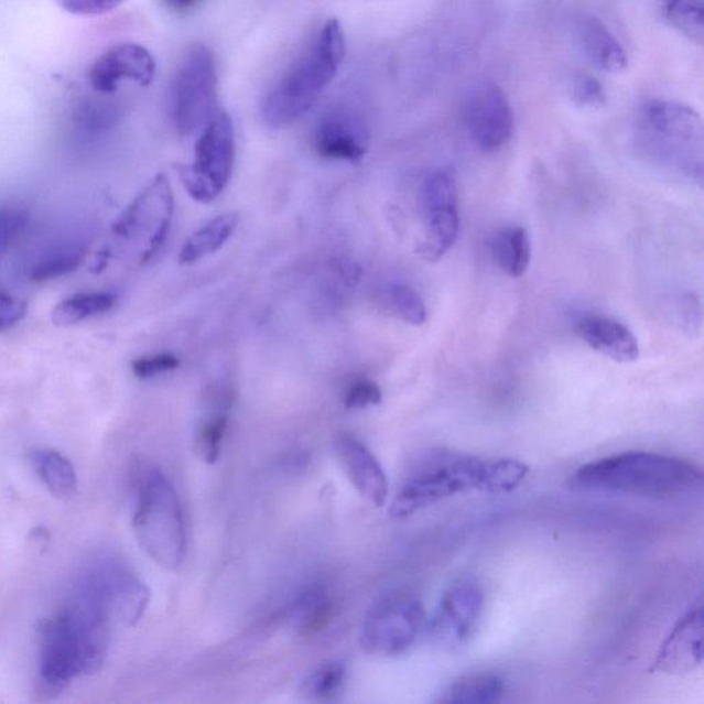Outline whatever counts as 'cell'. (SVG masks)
I'll use <instances>...</instances> for the list:
<instances>
[{
	"instance_id": "6da1fadb",
	"label": "cell",
	"mask_w": 704,
	"mask_h": 704,
	"mask_svg": "<svg viewBox=\"0 0 704 704\" xmlns=\"http://www.w3.org/2000/svg\"><path fill=\"white\" fill-rule=\"evenodd\" d=\"M528 465L512 458H481L445 448L423 454L404 475L391 517L404 519L458 495H507L528 478Z\"/></svg>"
},
{
	"instance_id": "7a4b0ae2",
	"label": "cell",
	"mask_w": 704,
	"mask_h": 704,
	"mask_svg": "<svg viewBox=\"0 0 704 704\" xmlns=\"http://www.w3.org/2000/svg\"><path fill=\"white\" fill-rule=\"evenodd\" d=\"M703 473L690 459L651 452H625L582 465L570 479L576 491L673 498L700 489Z\"/></svg>"
},
{
	"instance_id": "3957f363",
	"label": "cell",
	"mask_w": 704,
	"mask_h": 704,
	"mask_svg": "<svg viewBox=\"0 0 704 704\" xmlns=\"http://www.w3.org/2000/svg\"><path fill=\"white\" fill-rule=\"evenodd\" d=\"M635 143L653 167L703 185L704 129L694 108L669 99L642 104L635 119Z\"/></svg>"
},
{
	"instance_id": "277c9868",
	"label": "cell",
	"mask_w": 704,
	"mask_h": 704,
	"mask_svg": "<svg viewBox=\"0 0 704 704\" xmlns=\"http://www.w3.org/2000/svg\"><path fill=\"white\" fill-rule=\"evenodd\" d=\"M346 55V36L337 20L321 28L318 36L301 58L277 83L263 104V119L270 129L296 123L310 112L334 82Z\"/></svg>"
},
{
	"instance_id": "5b68a950",
	"label": "cell",
	"mask_w": 704,
	"mask_h": 704,
	"mask_svg": "<svg viewBox=\"0 0 704 704\" xmlns=\"http://www.w3.org/2000/svg\"><path fill=\"white\" fill-rule=\"evenodd\" d=\"M132 486L137 502L132 528L148 556L169 571L181 567L186 553V529L173 484L156 465L136 464Z\"/></svg>"
},
{
	"instance_id": "8992f818",
	"label": "cell",
	"mask_w": 704,
	"mask_h": 704,
	"mask_svg": "<svg viewBox=\"0 0 704 704\" xmlns=\"http://www.w3.org/2000/svg\"><path fill=\"white\" fill-rule=\"evenodd\" d=\"M216 87L214 54L207 46L196 44L183 58L170 90L171 119L181 136L203 131L214 118Z\"/></svg>"
},
{
	"instance_id": "52a82bcc",
	"label": "cell",
	"mask_w": 704,
	"mask_h": 704,
	"mask_svg": "<svg viewBox=\"0 0 704 704\" xmlns=\"http://www.w3.org/2000/svg\"><path fill=\"white\" fill-rule=\"evenodd\" d=\"M236 160L232 120L219 112L204 127L196 143L194 162L177 171L182 185L198 203H213L229 183Z\"/></svg>"
},
{
	"instance_id": "ba28073f",
	"label": "cell",
	"mask_w": 704,
	"mask_h": 704,
	"mask_svg": "<svg viewBox=\"0 0 704 704\" xmlns=\"http://www.w3.org/2000/svg\"><path fill=\"white\" fill-rule=\"evenodd\" d=\"M424 625L425 611L420 598L410 592H392L366 614L360 647L375 657L401 656L419 639Z\"/></svg>"
},
{
	"instance_id": "9c48e42d",
	"label": "cell",
	"mask_w": 704,
	"mask_h": 704,
	"mask_svg": "<svg viewBox=\"0 0 704 704\" xmlns=\"http://www.w3.org/2000/svg\"><path fill=\"white\" fill-rule=\"evenodd\" d=\"M173 215V188L167 176L160 174L116 221L112 235L123 243L141 246V262H148L163 247Z\"/></svg>"
},
{
	"instance_id": "30bf717a",
	"label": "cell",
	"mask_w": 704,
	"mask_h": 704,
	"mask_svg": "<svg viewBox=\"0 0 704 704\" xmlns=\"http://www.w3.org/2000/svg\"><path fill=\"white\" fill-rule=\"evenodd\" d=\"M425 235L419 253L429 262H440L456 246L462 229L456 176L448 170H436L425 177L421 188Z\"/></svg>"
},
{
	"instance_id": "8fae6325",
	"label": "cell",
	"mask_w": 704,
	"mask_h": 704,
	"mask_svg": "<svg viewBox=\"0 0 704 704\" xmlns=\"http://www.w3.org/2000/svg\"><path fill=\"white\" fill-rule=\"evenodd\" d=\"M80 674L83 673L79 637L63 609L54 618L43 622L41 628L36 700H54Z\"/></svg>"
},
{
	"instance_id": "7c38bea8",
	"label": "cell",
	"mask_w": 704,
	"mask_h": 704,
	"mask_svg": "<svg viewBox=\"0 0 704 704\" xmlns=\"http://www.w3.org/2000/svg\"><path fill=\"white\" fill-rule=\"evenodd\" d=\"M484 608L485 595L478 582L469 578L454 581L443 592L431 619L432 639L445 650H459L473 640Z\"/></svg>"
},
{
	"instance_id": "4fadbf2b",
	"label": "cell",
	"mask_w": 704,
	"mask_h": 704,
	"mask_svg": "<svg viewBox=\"0 0 704 704\" xmlns=\"http://www.w3.org/2000/svg\"><path fill=\"white\" fill-rule=\"evenodd\" d=\"M464 120L475 145L485 153L501 151L513 136L512 105L506 91L495 83H481L469 93Z\"/></svg>"
},
{
	"instance_id": "5bb4252c",
	"label": "cell",
	"mask_w": 704,
	"mask_h": 704,
	"mask_svg": "<svg viewBox=\"0 0 704 704\" xmlns=\"http://www.w3.org/2000/svg\"><path fill=\"white\" fill-rule=\"evenodd\" d=\"M156 61L149 50L137 43H120L99 55L88 72V82L94 91L110 96L123 82L151 86L156 79Z\"/></svg>"
},
{
	"instance_id": "9a60e30c",
	"label": "cell",
	"mask_w": 704,
	"mask_h": 704,
	"mask_svg": "<svg viewBox=\"0 0 704 704\" xmlns=\"http://www.w3.org/2000/svg\"><path fill=\"white\" fill-rule=\"evenodd\" d=\"M313 138L315 152L335 162L359 164L368 152V127L357 112L345 107L324 113Z\"/></svg>"
},
{
	"instance_id": "2e32d148",
	"label": "cell",
	"mask_w": 704,
	"mask_h": 704,
	"mask_svg": "<svg viewBox=\"0 0 704 704\" xmlns=\"http://www.w3.org/2000/svg\"><path fill=\"white\" fill-rule=\"evenodd\" d=\"M703 662V606L697 602L686 609L670 630L651 667V673L684 675Z\"/></svg>"
},
{
	"instance_id": "e0dca14e",
	"label": "cell",
	"mask_w": 704,
	"mask_h": 704,
	"mask_svg": "<svg viewBox=\"0 0 704 704\" xmlns=\"http://www.w3.org/2000/svg\"><path fill=\"white\" fill-rule=\"evenodd\" d=\"M334 451L347 478L366 501L377 508L385 507L390 487L379 459L351 434L336 436Z\"/></svg>"
},
{
	"instance_id": "ac0fdd59",
	"label": "cell",
	"mask_w": 704,
	"mask_h": 704,
	"mask_svg": "<svg viewBox=\"0 0 704 704\" xmlns=\"http://www.w3.org/2000/svg\"><path fill=\"white\" fill-rule=\"evenodd\" d=\"M575 334L587 346L618 364L636 362L640 345L628 326L607 317H587L575 326Z\"/></svg>"
},
{
	"instance_id": "d6986e66",
	"label": "cell",
	"mask_w": 704,
	"mask_h": 704,
	"mask_svg": "<svg viewBox=\"0 0 704 704\" xmlns=\"http://www.w3.org/2000/svg\"><path fill=\"white\" fill-rule=\"evenodd\" d=\"M102 573L110 617L129 626L140 622L149 603L148 587L123 567H110Z\"/></svg>"
},
{
	"instance_id": "ffe728a7",
	"label": "cell",
	"mask_w": 704,
	"mask_h": 704,
	"mask_svg": "<svg viewBox=\"0 0 704 704\" xmlns=\"http://www.w3.org/2000/svg\"><path fill=\"white\" fill-rule=\"evenodd\" d=\"M578 36L586 57L602 71L618 75L628 68L629 58L622 44L597 17L584 15L578 21Z\"/></svg>"
},
{
	"instance_id": "44dd1931",
	"label": "cell",
	"mask_w": 704,
	"mask_h": 704,
	"mask_svg": "<svg viewBox=\"0 0 704 704\" xmlns=\"http://www.w3.org/2000/svg\"><path fill=\"white\" fill-rule=\"evenodd\" d=\"M238 220H240V216L237 213L221 214L205 224L202 229L193 232L183 243L180 263L193 264L218 252L236 231Z\"/></svg>"
},
{
	"instance_id": "7402d4cb",
	"label": "cell",
	"mask_w": 704,
	"mask_h": 704,
	"mask_svg": "<svg viewBox=\"0 0 704 704\" xmlns=\"http://www.w3.org/2000/svg\"><path fill=\"white\" fill-rule=\"evenodd\" d=\"M506 681L496 673L465 674L447 686L437 703H497L506 695Z\"/></svg>"
},
{
	"instance_id": "603a6c76",
	"label": "cell",
	"mask_w": 704,
	"mask_h": 704,
	"mask_svg": "<svg viewBox=\"0 0 704 704\" xmlns=\"http://www.w3.org/2000/svg\"><path fill=\"white\" fill-rule=\"evenodd\" d=\"M492 253L503 273L520 279L530 268L531 240L528 230L513 226L503 229L492 241Z\"/></svg>"
},
{
	"instance_id": "cb8c5ba5",
	"label": "cell",
	"mask_w": 704,
	"mask_h": 704,
	"mask_svg": "<svg viewBox=\"0 0 704 704\" xmlns=\"http://www.w3.org/2000/svg\"><path fill=\"white\" fill-rule=\"evenodd\" d=\"M32 464L53 496L66 500L76 495V473L63 454L52 448H41L32 453Z\"/></svg>"
},
{
	"instance_id": "d4e9b609",
	"label": "cell",
	"mask_w": 704,
	"mask_h": 704,
	"mask_svg": "<svg viewBox=\"0 0 704 704\" xmlns=\"http://www.w3.org/2000/svg\"><path fill=\"white\" fill-rule=\"evenodd\" d=\"M336 615V603L323 589L308 591L299 598L293 609V622L299 635L314 637L328 628Z\"/></svg>"
},
{
	"instance_id": "484cf974",
	"label": "cell",
	"mask_w": 704,
	"mask_h": 704,
	"mask_svg": "<svg viewBox=\"0 0 704 704\" xmlns=\"http://www.w3.org/2000/svg\"><path fill=\"white\" fill-rule=\"evenodd\" d=\"M85 258L86 247L83 243H57V246L44 249L32 263L31 280L35 282L57 280L79 268Z\"/></svg>"
},
{
	"instance_id": "4316f807",
	"label": "cell",
	"mask_w": 704,
	"mask_h": 704,
	"mask_svg": "<svg viewBox=\"0 0 704 704\" xmlns=\"http://www.w3.org/2000/svg\"><path fill=\"white\" fill-rule=\"evenodd\" d=\"M116 306L112 293H80L61 302L53 312V323L58 326H71L83 321L98 317Z\"/></svg>"
},
{
	"instance_id": "83f0119b",
	"label": "cell",
	"mask_w": 704,
	"mask_h": 704,
	"mask_svg": "<svg viewBox=\"0 0 704 704\" xmlns=\"http://www.w3.org/2000/svg\"><path fill=\"white\" fill-rule=\"evenodd\" d=\"M346 680L347 667L345 662H325L303 679L299 694L306 701L328 702L340 694Z\"/></svg>"
},
{
	"instance_id": "f1b7e54d",
	"label": "cell",
	"mask_w": 704,
	"mask_h": 704,
	"mask_svg": "<svg viewBox=\"0 0 704 704\" xmlns=\"http://www.w3.org/2000/svg\"><path fill=\"white\" fill-rule=\"evenodd\" d=\"M664 15L681 35L702 46L704 39L703 0H664Z\"/></svg>"
},
{
	"instance_id": "f546056e",
	"label": "cell",
	"mask_w": 704,
	"mask_h": 704,
	"mask_svg": "<svg viewBox=\"0 0 704 704\" xmlns=\"http://www.w3.org/2000/svg\"><path fill=\"white\" fill-rule=\"evenodd\" d=\"M387 301L392 312L404 323L421 326L429 319L424 299L414 288L407 284H392L387 290Z\"/></svg>"
},
{
	"instance_id": "4dcf8cb0",
	"label": "cell",
	"mask_w": 704,
	"mask_h": 704,
	"mask_svg": "<svg viewBox=\"0 0 704 704\" xmlns=\"http://www.w3.org/2000/svg\"><path fill=\"white\" fill-rule=\"evenodd\" d=\"M229 418L226 414H216L204 421L196 436V453L205 464L218 462L224 446Z\"/></svg>"
},
{
	"instance_id": "1f68e13d",
	"label": "cell",
	"mask_w": 704,
	"mask_h": 704,
	"mask_svg": "<svg viewBox=\"0 0 704 704\" xmlns=\"http://www.w3.org/2000/svg\"><path fill=\"white\" fill-rule=\"evenodd\" d=\"M75 124L82 131L90 132V134H101L116 124L119 119L118 109L113 105L87 101L83 102L75 112Z\"/></svg>"
},
{
	"instance_id": "d6a6232c",
	"label": "cell",
	"mask_w": 704,
	"mask_h": 704,
	"mask_svg": "<svg viewBox=\"0 0 704 704\" xmlns=\"http://www.w3.org/2000/svg\"><path fill=\"white\" fill-rule=\"evenodd\" d=\"M30 220V213L17 205L0 207V258L14 246Z\"/></svg>"
},
{
	"instance_id": "836d02e7",
	"label": "cell",
	"mask_w": 704,
	"mask_h": 704,
	"mask_svg": "<svg viewBox=\"0 0 704 704\" xmlns=\"http://www.w3.org/2000/svg\"><path fill=\"white\" fill-rule=\"evenodd\" d=\"M570 96L576 105L587 109H602L607 104V93L592 75L580 74L571 80Z\"/></svg>"
},
{
	"instance_id": "e575fe53",
	"label": "cell",
	"mask_w": 704,
	"mask_h": 704,
	"mask_svg": "<svg viewBox=\"0 0 704 704\" xmlns=\"http://www.w3.org/2000/svg\"><path fill=\"white\" fill-rule=\"evenodd\" d=\"M180 365L181 360L176 355L162 353L138 358L132 362L131 368L138 379H153L180 368Z\"/></svg>"
},
{
	"instance_id": "d590c367",
	"label": "cell",
	"mask_w": 704,
	"mask_h": 704,
	"mask_svg": "<svg viewBox=\"0 0 704 704\" xmlns=\"http://www.w3.org/2000/svg\"><path fill=\"white\" fill-rule=\"evenodd\" d=\"M678 317L681 329L694 337L701 334L703 310L701 297L696 293H686L678 302Z\"/></svg>"
},
{
	"instance_id": "8d00e7d4",
	"label": "cell",
	"mask_w": 704,
	"mask_h": 704,
	"mask_svg": "<svg viewBox=\"0 0 704 704\" xmlns=\"http://www.w3.org/2000/svg\"><path fill=\"white\" fill-rule=\"evenodd\" d=\"M382 393L375 381L360 380L348 388L345 396V407L350 410L376 407L381 402Z\"/></svg>"
},
{
	"instance_id": "74e56055",
	"label": "cell",
	"mask_w": 704,
	"mask_h": 704,
	"mask_svg": "<svg viewBox=\"0 0 704 704\" xmlns=\"http://www.w3.org/2000/svg\"><path fill=\"white\" fill-rule=\"evenodd\" d=\"M26 302L0 288V332H6L21 323L26 315Z\"/></svg>"
},
{
	"instance_id": "f35d334b",
	"label": "cell",
	"mask_w": 704,
	"mask_h": 704,
	"mask_svg": "<svg viewBox=\"0 0 704 704\" xmlns=\"http://www.w3.org/2000/svg\"><path fill=\"white\" fill-rule=\"evenodd\" d=\"M61 8L77 15H99L119 8L126 0H57Z\"/></svg>"
},
{
	"instance_id": "ab89813d",
	"label": "cell",
	"mask_w": 704,
	"mask_h": 704,
	"mask_svg": "<svg viewBox=\"0 0 704 704\" xmlns=\"http://www.w3.org/2000/svg\"><path fill=\"white\" fill-rule=\"evenodd\" d=\"M31 543L36 551H46L50 543L48 531L44 528H37L32 531Z\"/></svg>"
},
{
	"instance_id": "60d3db41",
	"label": "cell",
	"mask_w": 704,
	"mask_h": 704,
	"mask_svg": "<svg viewBox=\"0 0 704 704\" xmlns=\"http://www.w3.org/2000/svg\"><path fill=\"white\" fill-rule=\"evenodd\" d=\"M171 8L175 10H187L193 8L194 4L198 2V0H165Z\"/></svg>"
}]
</instances>
